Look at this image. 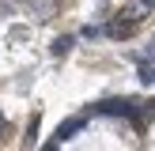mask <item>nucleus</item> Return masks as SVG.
Wrapping results in <instances>:
<instances>
[{
	"instance_id": "obj_1",
	"label": "nucleus",
	"mask_w": 155,
	"mask_h": 151,
	"mask_svg": "<svg viewBox=\"0 0 155 151\" xmlns=\"http://www.w3.org/2000/svg\"><path fill=\"white\" fill-rule=\"evenodd\" d=\"M95 110H98V113H125V117H133V113H136L129 98H110V102H98Z\"/></svg>"
},
{
	"instance_id": "obj_2",
	"label": "nucleus",
	"mask_w": 155,
	"mask_h": 151,
	"mask_svg": "<svg viewBox=\"0 0 155 151\" xmlns=\"http://www.w3.org/2000/svg\"><path fill=\"white\" fill-rule=\"evenodd\" d=\"M80 128H83V117H68L64 125L57 128V143H64V140H72V136L80 132Z\"/></svg>"
},
{
	"instance_id": "obj_3",
	"label": "nucleus",
	"mask_w": 155,
	"mask_h": 151,
	"mask_svg": "<svg viewBox=\"0 0 155 151\" xmlns=\"http://www.w3.org/2000/svg\"><path fill=\"white\" fill-rule=\"evenodd\" d=\"M106 30H110L114 38H129V34H133V30H136V23H110V27H106Z\"/></svg>"
},
{
	"instance_id": "obj_4",
	"label": "nucleus",
	"mask_w": 155,
	"mask_h": 151,
	"mask_svg": "<svg viewBox=\"0 0 155 151\" xmlns=\"http://www.w3.org/2000/svg\"><path fill=\"white\" fill-rule=\"evenodd\" d=\"M68 49H72V38H57V42H53V53H57V57H64Z\"/></svg>"
},
{
	"instance_id": "obj_5",
	"label": "nucleus",
	"mask_w": 155,
	"mask_h": 151,
	"mask_svg": "<svg viewBox=\"0 0 155 151\" xmlns=\"http://www.w3.org/2000/svg\"><path fill=\"white\" fill-rule=\"evenodd\" d=\"M144 8H155V0H144Z\"/></svg>"
},
{
	"instance_id": "obj_6",
	"label": "nucleus",
	"mask_w": 155,
	"mask_h": 151,
	"mask_svg": "<svg viewBox=\"0 0 155 151\" xmlns=\"http://www.w3.org/2000/svg\"><path fill=\"white\" fill-rule=\"evenodd\" d=\"M0 128H4V113H0Z\"/></svg>"
},
{
	"instance_id": "obj_7",
	"label": "nucleus",
	"mask_w": 155,
	"mask_h": 151,
	"mask_svg": "<svg viewBox=\"0 0 155 151\" xmlns=\"http://www.w3.org/2000/svg\"><path fill=\"white\" fill-rule=\"evenodd\" d=\"M151 79H155V72H151Z\"/></svg>"
}]
</instances>
